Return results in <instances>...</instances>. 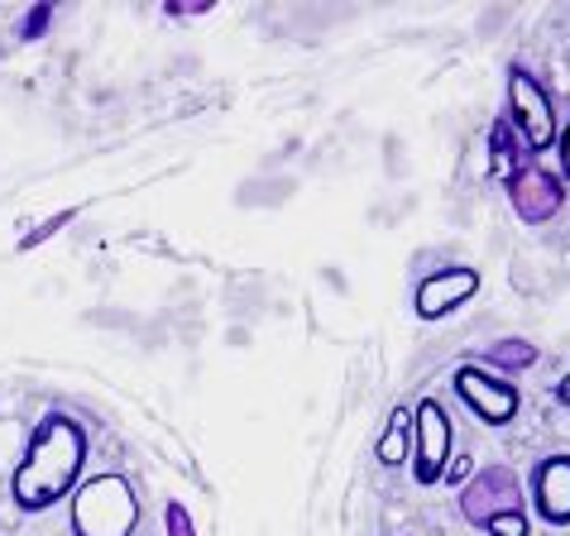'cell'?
Here are the masks:
<instances>
[{
	"label": "cell",
	"instance_id": "ac0fdd59",
	"mask_svg": "<svg viewBox=\"0 0 570 536\" xmlns=\"http://www.w3.org/2000/svg\"><path fill=\"white\" fill-rule=\"evenodd\" d=\"M91 321L97 326H135V317H125V311H91Z\"/></svg>",
	"mask_w": 570,
	"mask_h": 536
},
{
	"label": "cell",
	"instance_id": "ffe728a7",
	"mask_svg": "<svg viewBox=\"0 0 570 536\" xmlns=\"http://www.w3.org/2000/svg\"><path fill=\"white\" fill-rule=\"evenodd\" d=\"M561 163H566V178H570V125H566V135H561Z\"/></svg>",
	"mask_w": 570,
	"mask_h": 536
},
{
	"label": "cell",
	"instance_id": "52a82bcc",
	"mask_svg": "<svg viewBox=\"0 0 570 536\" xmlns=\"http://www.w3.org/2000/svg\"><path fill=\"white\" fill-rule=\"evenodd\" d=\"M474 292H480V274H474V268H465V264L441 268V274L422 278V288H417V317L436 321V317H446V311L465 307Z\"/></svg>",
	"mask_w": 570,
	"mask_h": 536
},
{
	"label": "cell",
	"instance_id": "44dd1931",
	"mask_svg": "<svg viewBox=\"0 0 570 536\" xmlns=\"http://www.w3.org/2000/svg\"><path fill=\"white\" fill-rule=\"evenodd\" d=\"M557 398H561V403L570 407V374H566V378H561V384H557Z\"/></svg>",
	"mask_w": 570,
	"mask_h": 536
},
{
	"label": "cell",
	"instance_id": "4fadbf2b",
	"mask_svg": "<svg viewBox=\"0 0 570 536\" xmlns=\"http://www.w3.org/2000/svg\"><path fill=\"white\" fill-rule=\"evenodd\" d=\"M513 20V6H484L480 20H474V34L480 39H499V29Z\"/></svg>",
	"mask_w": 570,
	"mask_h": 536
},
{
	"label": "cell",
	"instance_id": "ba28073f",
	"mask_svg": "<svg viewBox=\"0 0 570 536\" xmlns=\"http://www.w3.org/2000/svg\"><path fill=\"white\" fill-rule=\"evenodd\" d=\"M509 201L528 226H547V220L561 211V182L542 168H518L509 178Z\"/></svg>",
	"mask_w": 570,
	"mask_h": 536
},
{
	"label": "cell",
	"instance_id": "277c9868",
	"mask_svg": "<svg viewBox=\"0 0 570 536\" xmlns=\"http://www.w3.org/2000/svg\"><path fill=\"white\" fill-rule=\"evenodd\" d=\"M509 110L532 149H547L551 139H557V110H551V97L532 72H522V68L509 72Z\"/></svg>",
	"mask_w": 570,
	"mask_h": 536
},
{
	"label": "cell",
	"instance_id": "3957f363",
	"mask_svg": "<svg viewBox=\"0 0 570 536\" xmlns=\"http://www.w3.org/2000/svg\"><path fill=\"white\" fill-rule=\"evenodd\" d=\"M461 513L474 527H489L503 513H522V488L509 465H484L465 488H461Z\"/></svg>",
	"mask_w": 570,
	"mask_h": 536
},
{
	"label": "cell",
	"instance_id": "7c38bea8",
	"mask_svg": "<svg viewBox=\"0 0 570 536\" xmlns=\"http://www.w3.org/2000/svg\"><path fill=\"white\" fill-rule=\"evenodd\" d=\"M293 192H297L293 178H249V182H240L235 201H240V207H283Z\"/></svg>",
	"mask_w": 570,
	"mask_h": 536
},
{
	"label": "cell",
	"instance_id": "2e32d148",
	"mask_svg": "<svg viewBox=\"0 0 570 536\" xmlns=\"http://www.w3.org/2000/svg\"><path fill=\"white\" fill-rule=\"evenodd\" d=\"M489 536H528V517L522 513H503V517H494V523L484 527Z\"/></svg>",
	"mask_w": 570,
	"mask_h": 536
},
{
	"label": "cell",
	"instance_id": "d6986e66",
	"mask_svg": "<svg viewBox=\"0 0 570 536\" xmlns=\"http://www.w3.org/2000/svg\"><path fill=\"white\" fill-rule=\"evenodd\" d=\"M465 475H470V455H455L446 465V479H465Z\"/></svg>",
	"mask_w": 570,
	"mask_h": 536
},
{
	"label": "cell",
	"instance_id": "5b68a950",
	"mask_svg": "<svg viewBox=\"0 0 570 536\" xmlns=\"http://www.w3.org/2000/svg\"><path fill=\"white\" fill-rule=\"evenodd\" d=\"M413 440H417V484H436L451 460V417L436 398H422L413 413Z\"/></svg>",
	"mask_w": 570,
	"mask_h": 536
},
{
	"label": "cell",
	"instance_id": "8fae6325",
	"mask_svg": "<svg viewBox=\"0 0 570 536\" xmlns=\"http://www.w3.org/2000/svg\"><path fill=\"white\" fill-rule=\"evenodd\" d=\"M484 365L509 369V374H522V369H532V365H537V345H532V340H522V336L494 340V345H484Z\"/></svg>",
	"mask_w": 570,
	"mask_h": 536
},
{
	"label": "cell",
	"instance_id": "7a4b0ae2",
	"mask_svg": "<svg viewBox=\"0 0 570 536\" xmlns=\"http://www.w3.org/2000/svg\"><path fill=\"white\" fill-rule=\"evenodd\" d=\"M139 527V498L125 475H97L72 498L77 536H130Z\"/></svg>",
	"mask_w": 570,
	"mask_h": 536
},
{
	"label": "cell",
	"instance_id": "9c48e42d",
	"mask_svg": "<svg viewBox=\"0 0 570 536\" xmlns=\"http://www.w3.org/2000/svg\"><path fill=\"white\" fill-rule=\"evenodd\" d=\"M532 494H537V508H542L547 523H570V455H551L542 460L532 479Z\"/></svg>",
	"mask_w": 570,
	"mask_h": 536
},
{
	"label": "cell",
	"instance_id": "6da1fadb",
	"mask_svg": "<svg viewBox=\"0 0 570 536\" xmlns=\"http://www.w3.org/2000/svg\"><path fill=\"white\" fill-rule=\"evenodd\" d=\"M82 460H87V431L77 427L68 413H49L35 427V436H29V450L10 479L14 503H20L24 513L53 508L77 484V475H82Z\"/></svg>",
	"mask_w": 570,
	"mask_h": 536
},
{
	"label": "cell",
	"instance_id": "5bb4252c",
	"mask_svg": "<svg viewBox=\"0 0 570 536\" xmlns=\"http://www.w3.org/2000/svg\"><path fill=\"white\" fill-rule=\"evenodd\" d=\"M164 527H168V536H197V532H193V517H187V508H183L178 498H173L168 508H164Z\"/></svg>",
	"mask_w": 570,
	"mask_h": 536
},
{
	"label": "cell",
	"instance_id": "8992f818",
	"mask_svg": "<svg viewBox=\"0 0 570 536\" xmlns=\"http://www.w3.org/2000/svg\"><path fill=\"white\" fill-rule=\"evenodd\" d=\"M455 393L470 403V413H480L489 427H503V421L518 417V388L503 384V378L484 374L480 365H461L455 369Z\"/></svg>",
	"mask_w": 570,
	"mask_h": 536
},
{
	"label": "cell",
	"instance_id": "30bf717a",
	"mask_svg": "<svg viewBox=\"0 0 570 536\" xmlns=\"http://www.w3.org/2000/svg\"><path fill=\"white\" fill-rule=\"evenodd\" d=\"M407 440H413V413H407V407H399V413L389 417L384 436L374 440V455H379L384 465H403V460H407Z\"/></svg>",
	"mask_w": 570,
	"mask_h": 536
},
{
	"label": "cell",
	"instance_id": "9a60e30c",
	"mask_svg": "<svg viewBox=\"0 0 570 536\" xmlns=\"http://www.w3.org/2000/svg\"><path fill=\"white\" fill-rule=\"evenodd\" d=\"M49 20H53V6H49V0H43V6H35V10L24 14V24H20V39H39L43 29H49Z\"/></svg>",
	"mask_w": 570,
	"mask_h": 536
},
{
	"label": "cell",
	"instance_id": "e0dca14e",
	"mask_svg": "<svg viewBox=\"0 0 570 536\" xmlns=\"http://www.w3.org/2000/svg\"><path fill=\"white\" fill-rule=\"evenodd\" d=\"M494 163L499 168H513V145H509V130H503V125L494 130Z\"/></svg>",
	"mask_w": 570,
	"mask_h": 536
}]
</instances>
